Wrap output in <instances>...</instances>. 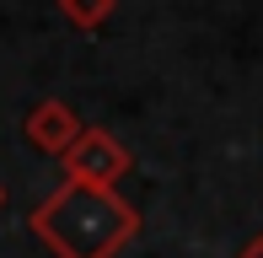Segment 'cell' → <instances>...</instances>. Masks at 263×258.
I'll use <instances>...</instances> for the list:
<instances>
[{"instance_id":"cell-1","label":"cell","mask_w":263,"mask_h":258,"mask_svg":"<svg viewBox=\"0 0 263 258\" xmlns=\"http://www.w3.org/2000/svg\"><path fill=\"white\" fill-rule=\"evenodd\" d=\"M27 226L54 258H118L140 237V210L118 189L59 183L27 215Z\"/></svg>"},{"instance_id":"cell-2","label":"cell","mask_w":263,"mask_h":258,"mask_svg":"<svg viewBox=\"0 0 263 258\" xmlns=\"http://www.w3.org/2000/svg\"><path fill=\"white\" fill-rule=\"evenodd\" d=\"M65 167V183H91V189H118L129 178V145L113 135V129L97 124H81V135L65 145L59 156Z\"/></svg>"},{"instance_id":"cell-3","label":"cell","mask_w":263,"mask_h":258,"mask_svg":"<svg viewBox=\"0 0 263 258\" xmlns=\"http://www.w3.org/2000/svg\"><path fill=\"white\" fill-rule=\"evenodd\" d=\"M22 135H27V145L43 151V156H65V145L81 135V113L70 108L65 97H43V102H32V113L22 119Z\"/></svg>"},{"instance_id":"cell-4","label":"cell","mask_w":263,"mask_h":258,"mask_svg":"<svg viewBox=\"0 0 263 258\" xmlns=\"http://www.w3.org/2000/svg\"><path fill=\"white\" fill-rule=\"evenodd\" d=\"M59 11H65V22L76 32H97L102 22L118 11V0H59Z\"/></svg>"},{"instance_id":"cell-5","label":"cell","mask_w":263,"mask_h":258,"mask_svg":"<svg viewBox=\"0 0 263 258\" xmlns=\"http://www.w3.org/2000/svg\"><path fill=\"white\" fill-rule=\"evenodd\" d=\"M236 258H263V231H258V237H253V242H247V248H242V253H236Z\"/></svg>"},{"instance_id":"cell-6","label":"cell","mask_w":263,"mask_h":258,"mask_svg":"<svg viewBox=\"0 0 263 258\" xmlns=\"http://www.w3.org/2000/svg\"><path fill=\"white\" fill-rule=\"evenodd\" d=\"M0 210H6V189H0Z\"/></svg>"}]
</instances>
